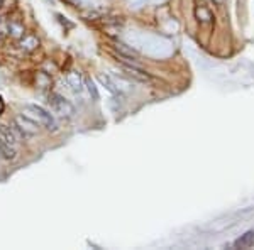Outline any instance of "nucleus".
<instances>
[{
    "mask_svg": "<svg viewBox=\"0 0 254 250\" xmlns=\"http://www.w3.org/2000/svg\"><path fill=\"white\" fill-rule=\"evenodd\" d=\"M39 124L34 120V118H31L29 115H26V113H20V115H15L14 120H12V129H14V132L17 134L19 139H26V141H29V139L36 137L39 132Z\"/></svg>",
    "mask_w": 254,
    "mask_h": 250,
    "instance_id": "1",
    "label": "nucleus"
},
{
    "mask_svg": "<svg viewBox=\"0 0 254 250\" xmlns=\"http://www.w3.org/2000/svg\"><path fill=\"white\" fill-rule=\"evenodd\" d=\"M26 115L34 118L39 125H43L49 132H56V130H58V122H56V118L53 117L51 112H48V110L43 108L41 105H34V103L26 105Z\"/></svg>",
    "mask_w": 254,
    "mask_h": 250,
    "instance_id": "2",
    "label": "nucleus"
},
{
    "mask_svg": "<svg viewBox=\"0 0 254 250\" xmlns=\"http://www.w3.org/2000/svg\"><path fill=\"white\" fill-rule=\"evenodd\" d=\"M48 103L51 106V110L55 113H58L61 117H73L75 115V106L71 105V101L66 100L63 95H60V93H51L48 98Z\"/></svg>",
    "mask_w": 254,
    "mask_h": 250,
    "instance_id": "3",
    "label": "nucleus"
},
{
    "mask_svg": "<svg viewBox=\"0 0 254 250\" xmlns=\"http://www.w3.org/2000/svg\"><path fill=\"white\" fill-rule=\"evenodd\" d=\"M117 63L122 71H124V75L132 78L134 81H142V83H144V81L151 80V76L147 75V71L139 66V63H129V61H117Z\"/></svg>",
    "mask_w": 254,
    "mask_h": 250,
    "instance_id": "4",
    "label": "nucleus"
},
{
    "mask_svg": "<svg viewBox=\"0 0 254 250\" xmlns=\"http://www.w3.org/2000/svg\"><path fill=\"white\" fill-rule=\"evenodd\" d=\"M112 48H114V51H116V54L122 56V58H127V59L137 61V63H139V54L134 51L132 48L127 46V44L121 43V41H116V43L112 44Z\"/></svg>",
    "mask_w": 254,
    "mask_h": 250,
    "instance_id": "5",
    "label": "nucleus"
},
{
    "mask_svg": "<svg viewBox=\"0 0 254 250\" xmlns=\"http://www.w3.org/2000/svg\"><path fill=\"white\" fill-rule=\"evenodd\" d=\"M0 155H2L3 159H7V161H14V159L17 157L15 146L9 144V142L3 141L2 137H0Z\"/></svg>",
    "mask_w": 254,
    "mask_h": 250,
    "instance_id": "6",
    "label": "nucleus"
},
{
    "mask_svg": "<svg viewBox=\"0 0 254 250\" xmlns=\"http://www.w3.org/2000/svg\"><path fill=\"white\" fill-rule=\"evenodd\" d=\"M195 17L198 20L202 26H210L212 20H214V15H212V12L207 9V7L203 5H198L195 9Z\"/></svg>",
    "mask_w": 254,
    "mask_h": 250,
    "instance_id": "7",
    "label": "nucleus"
},
{
    "mask_svg": "<svg viewBox=\"0 0 254 250\" xmlns=\"http://www.w3.org/2000/svg\"><path fill=\"white\" fill-rule=\"evenodd\" d=\"M236 249H251L254 247V230L246 232L244 235H241L239 239L234 242Z\"/></svg>",
    "mask_w": 254,
    "mask_h": 250,
    "instance_id": "8",
    "label": "nucleus"
},
{
    "mask_svg": "<svg viewBox=\"0 0 254 250\" xmlns=\"http://www.w3.org/2000/svg\"><path fill=\"white\" fill-rule=\"evenodd\" d=\"M97 78H98V81H100V83L104 85L105 90H107L109 93H112L114 97L121 95V90H119V87H117L116 83H114L112 78H110V76H107V75H102V73H100V75H98Z\"/></svg>",
    "mask_w": 254,
    "mask_h": 250,
    "instance_id": "9",
    "label": "nucleus"
},
{
    "mask_svg": "<svg viewBox=\"0 0 254 250\" xmlns=\"http://www.w3.org/2000/svg\"><path fill=\"white\" fill-rule=\"evenodd\" d=\"M0 137L3 139V141H7L9 144L15 146L19 141L17 134L14 132V129H10V127H7L5 124H0Z\"/></svg>",
    "mask_w": 254,
    "mask_h": 250,
    "instance_id": "10",
    "label": "nucleus"
},
{
    "mask_svg": "<svg viewBox=\"0 0 254 250\" xmlns=\"http://www.w3.org/2000/svg\"><path fill=\"white\" fill-rule=\"evenodd\" d=\"M66 83L69 85V88H71L73 92H76V93H80L81 90H83V81H81L80 73H68V75H66Z\"/></svg>",
    "mask_w": 254,
    "mask_h": 250,
    "instance_id": "11",
    "label": "nucleus"
},
{
    "mask_svg": "<svg viewBox=\"0 0 254 250\" xmlns=\"http://www.w3.org/2000/svg\"><path fill=\"white\" fill-rule=\"evenodd\" d=\"M39 46V39L36 38V36H24V39L20 41V48L24 49V51H32V49H36Z\"/></svg>",
    "mask_w": 254,
    "mask_h": 250,
    "instance_id": "12",
    "label": "nucleus"
},
{
    "mask_svg": "<svg viewBox=\"0 0 254 250\" xmlns=\"http://www.w3.org/2000/svg\"><path fill=\"white\" fill-rule=\"evenodd\" d=\"M85 85H87V90H88V93H90V97L93 98V100H98V90H97V87H95V83H93L90 78H87L85 80Z\"/></svg>",
    "mask_w": 254,
    "mask_h": 250,
    "instance_id": "13",
    "label": "nucleus"
},
{
    "mask_svg": "<svg viewBox=\"0 0 254 250\" xmlns=\"http://www.w3.org/2000/svg\"><path fill=\"white\" fill-rule=\"evenodd\" d=\"M9 31L12 36H15V38H20V36L24 34V27L17 22H9Z\"/></svg>",
    "mask_w": 254,
    "mask_h": 250,
    "instance_id": "14",
    "label": "nucleus"
},
{
    "mask_svg": "<svg viewBox=\"0 0 254 250\" xmlns=\"http://www.w3.org/2000/svg\"><path fill=\"white\" fill-rule=\"evenodd\" d=\"M56 17H58V20H60L61 24H63V26L69 27V29H71V27H73V24H71V22H68L66 17H63V15H60V14H56Z\"/></svg>",
    "mask_w": 254,
    "mask_h": 250,
    "instance_id": "15",
    "label": "nucleus"
},
{
    "mask_svg": "<svg viewBox=\"0 0 254 250\" xmlns=\"http://www.w3.org/2000/svg\"><path fill=\"white\" fill-rule=\"evenodd\" d=\"M3 110H5V101H3V98L0 97V115L3 113Z\"/></svg>",
    "mask_w": 254,
    "mask_h": 250,
    "instance_id": "16",
    "label": "nucleus"
},
{
    "mask_svg": "<svg viewBox=\"0 0 254 250\" xmlns=\"http://www.w3.org/2000/svg\"><path fill=\"white\" fill-rule=\"evenodd\" d=\"M215 2H222V0H215Z\"/></svg>",
    "mask_w": 254,
    "mask_h": 250,
    "instance_id": "17",
    "label": "nucleus"
},
{
    "mask_svg": "<svg viewBox=\"0 0 254 250\" xmlns=\"http://www.w3.org/2000/svg\"><path fill=\"white\" fill-rule=\"evenodd\" d=\"M0 5H2V0H0Z\"/></svg>",
    "mask_w": 254,
    "mask_h": 250,
    "instance_id": "18",
    "label": "nucleus"
}]
</instances>
